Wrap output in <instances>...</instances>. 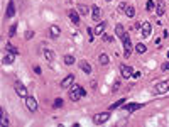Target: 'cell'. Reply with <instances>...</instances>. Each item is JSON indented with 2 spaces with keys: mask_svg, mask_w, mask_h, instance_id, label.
Masks as SVG:
<instances>
[{
  "mask_svg": "<svg viewBox=\"0 0 169 127\" xmlns=\"http://www.w3.org/2000/svg\"><path fill=\"white\" fill-rule=\"evenodd\" d=\"M162 71H169V61H166V63H162Z\"/></svg>",
  "mask_w": 169,
  "mask_h": 127,
  "instance_id": "cell-34",
  "label": "cell"
},
{
  "mask_svg": "<svg viewBox=\"0 0 169 127\" xmlns=\"http://www.w3.org/2000/svg\"><path fill=\"white\" fill-rule=\"evenodd\" d=\"M63 107V98H56L54 100V108H61Z\"/></svg>",
  "mask_w": 169,
  "mask_h": 127,
  "instance_id": "cell-31",
  "label": "cell"
},
{
  "mask_svg": "<svg viewBox=\"0 0 169 127\" xmlns=\"http://www.w3.org/2000/svg\"><path fill=\"white\" fill-rule=\"evenodd\" d=\"M145 9H147V10H154V9H155V2H154V0H147Z\"/></svg>",
  "mask_w": 169,
  "mask_h": 127,
  "instance_id": "cell-28",
  "label": "cell"
},
{
  "mask_svg": "<svg viewBox=\"0 0 169 127\" xmlns=\"http://www.w3.org/2000/svg\"><path fill=\"white\" fill-rule=\"evenodd\" d=\"M125 7H127V4L122 2V4H118V10H125Z\"/></svg>",
  "mask_w": 169,
  "mask_h": 127,
  "instance_id": "cell-35",
  "label": "cell"
},
{
  "mask_svg": "<svg viewBox=\"0 0 169 127\" xmlns=\"http://www.w3.org/2000/svg\"><path fill=\"white\" fill-rule=\"evenodd\" d=\"M78 12H80V15H86L88 14V7L85 5V4H78V9H76Z\"/></svg>",
  "mask_w": 169,
  "mask_h": 127,
  "instance_id": "cell-24",
  "label": "cell"
},
{
  "mask_svg": "<svg viewBox=\"0 0 169 127\" xmlns=\"http://www.w3.org/2000/svg\"><path fill=\"white\" fill-rule=\"evenodd\" d=\"M85 95H86L85 88L80 87V85H73L71 90H69V100H71V102H78L80 98H83Z\"/></svg>",
  "mask_w": 169,
  "mask_h": 127,
  "instance_id": "cell-1",
  "label": "cell"
},
{
  "mask_svg": "<svg viewBox=\"0 0 169 127\" xmlns=\"http://www.w3.org/2000/svg\"><path fill=\"white\" fill-rule=\"evenodd\" d=\"M101 17V10H100V7L98 5H93L91 7V19L95 20V22H98Z\"/></svg>",
  "mask_w": 169,
  "mask_h": 127,
  "instance_id": "cell-12",
  "label": "cell"
},
{
  "mask_svg": "<svg viewBox=\"0 0 169 127\" xmlns=\"http://www.w3.org/2000/svg\"><path fill=\"white\" fill-rule=\"evenodd\" d=\"M123 32H125V31H123V26H122V24H117V26H115V34H117L118 37H122Z\"/></svg>",
  "mask_w": 169,
  "mask_h": 127,
  "instance_id": "cell-26",
  "label": "cell"
},
{
  "mask_svg": "<svg viewBox=\"0 0 169 127\" xmlns=\"http://www.w3.org/2000/svg\"><path fill=\"white\" fill-rule=\"evenodd\" d=\"M123 102H125V98H122V100H118V102H115V103H112V105H110V110H113V108L122 107V105H123Z\"/></svg>",
  "mask_w": 169,
  "mask_h": 127,
  "instance_id": "cell-27",
  "label": "cell"
},
{
  "mask_svg": "<svg viewBox=\"0 0 169 127\" xmlns=\"http://www.w3.org/2000/svg\"><path fill=\"white\" fill-rule=\"evenodd\" d=\"M123 12L127 14V17H130V19H134V15H135V9L132 5H127L125 7V10H123Z\"/></svg>",
  "mask_w": 169,
  "mask_h": 127,
  "instance_id": "cell-20",
  "label": "cell"
},
{
  "mask_svg": "<svg viewBox=\"0 0 169 127\" xmlns=\"http://www.w3.org/2000/svg\"><path fill=\"white\" fill-rule=\"evenodd\" d=\"M108 119H110V114H108V112H100V114H95V115H93V122L96 124V126L105 124Z\"/></svg>",
  "mask_w": 169,
  "mask_h": 127,
  "instance_id": "cell-4",
  "label": "cell"
},
{
  "mask_svg": "<svg viewBox=\"0 0 169 127\" xmlns=\"http://www.w3.org/2000/svg\"><path fill=\"white\" fill-rule=\"evenodd\" d=\"M152 32V26H150V22H142L140 24V34L144 37H149Z\"/></svg>",
  "mask_w": 169,
  "mask_h": 127,
  "instance_id": "cell-6",
  "label": "cell"
},
{
  "mask_svg": "<svg viewBox=\"0 0 169 127\" xmlns=\"http://www.w3.org/2000/svg\"><path fill=\"white\" fill-rule=\"evenodd\" d=\"M168 90H169V85H168Z\"/></svg>",
  "mask_w": 169,
  "mask_h": 127,
  "instance_id": "cell-39",
  "label": "cell"
},
{
  "mask_svg": "<svg viewBox=\"0 0 169 127\" xmlns=\"http://www.w3.org/2000/svg\"><path fill=\"white\" fill-rule=\"evenodd\" d=\"M169 81H161V83H155L154 85V93H164L168 90Z\"/></svg>",
  "mask_w": 169,
  "mask_h": 127,
  "instance_id": "cell-9",
  "label": "cell"
},
{
  "mask_svg": "<svg viewBox=\"0 0 169 127\" xmlns=\"http://www.w3.org/2000/svg\"><path fill=\"white\" fill-rule=\"evenodd\" d=\"M32 36H34V32H32V31H29V32H27V39H31Z\"/></svg>",
  "mask_w": 169,
  "mask_h": 127,
  "instance_id": "cell-37",
  "label": "cell"
},
{
  "mask_svg": "<svg viewBox=\"0 0 169 127\" xmlns=\"http://www.w3.org/2000/svg\"><path fill=\"white\" fill-rule=\"evenodd\" d=\"M120 73H122V76H123V78H130L134 71H132V68L127 66V65H120Z\"/></svg>",
  "mask_w": 169,
  "mask_h": 127,
  "instance_id": "cell-11",
  "label": "cell"
},
{
  "mask_svg": "<svg viewBox=\"0 0 169 127\" xmlns=\"http://www.w3.org/2000/svg\"><path fill=\"white\" fill-rule=\"evenodd\" d=\"M68 17H69V19H71V22H73V24H76V26L81 22L80 12H78V10H73V9H71V10H68Z\"/></svg>",
  "mask_w": 169,
  "mask_h": 127,
  "instance_id": "cell-7",
  "label": "cell"
},
{
  "mask_svg": "<svg viewBox=\"0 0 169 127\" xmlns=\"http://www.w3.org/2000/svg\"><path fill=\"white\" fill-rule=\"evenodd\" d=\"M107 2H112V0H107Z\"/></svg>",
  "mask_w": 169,
  "mask_h": 127,
  "instance_id": "cell-38",
  "label": "cell"
},
{
  "mask_svg": "<svg viewBox=\"0 0 169 127\" xmlns=\"http://www.w3.org/2000/svg\"><path fill=\"white\" fill-rule=\"evenodd\" d=\"M14 58H15V54L14 53H9V54H5V56H4V65H12L14 63Z\"/></svg>",
  "mask_w": 169,
  "mask_h": 127,
  "instance_id": "cell-18",
  "label": "cell"
},
{
  "mask_svg": "<svg viewBox=\"0 0 169 127\" xmlns=\"http://www.w3.org/2000/svg\"><path fill=\"white\" fill-rule=\"evenodd\" d=\"M88 37H90V41H93L95 39V29H91V27H88Z\"/></svg>",
  "mask_w": 169,
  "mask_h": 127,
  "instance_id": "cell-29",
  "label": "cell"
},
{
  "mask_svg": "<svg viewBox=\"0 0 169 127\" xmlns=\"http://www.w3.org/2000/svg\"><path fill=\"white\" fill-rule=\"evenodd\" d=\"M14 90H15V93L19 95L20 98H26L27 97V88L24 87L22 81H15V83H14Z\"/></svg>",
  "mask_w": 169,
  "mask_h": 127,
  "instance_id": "cell-3",
  "label": "cell"
},
{
  "mask_svg": "<svg viewBox=\"0 0 169 127\" xmlns=\"http://www.w3.org/2000/svg\"><path fill=\"white\" fill-rule=\"evenodd\" d=\"M7 49H9L10 53H14V54H17V53H19V51H17V49H15V47L12 46V44H7Z\"/></svg>",
  "mask_w": 169,
  "mask_h": 127,
  "instance_id": "cell-32",
  "label": "cell"
},
{
  "mask_svg": "<svg viewBox=\"0 0 169 127\" xmlns=\"http://www.w3.org/2000/svg\"><path fill=\"white\" fill-rule=\"evenodd\" d=\"M34 73H36V75H41V66H34Z\"/></svg>",
  "mask_w": 169,
  "mask_h": 127,
  "instance_id": "cell-36",
  "label": "cell"
},
{
  "mask_svg": "<svg viewBox=\"0 0 169 127\" xmlns=\"http://www.w3.org/2000/svg\"><path fill=\"white\" fill-rule=\"evenodd\" d=\"M44 58L51 63V61L56 60V53H54L53 49H47V47H46V49H44Z\"/></svg>",
  "mask_w": 169,
  "mask_h": 127,
  "instance_id": "cell-16",
  "label": "cell"
},
{
  "mask_svg": "<svg viewBox=\"0 0 169 127\" xmlns=\"http://www.w3.org/2000/svg\"><path fill=\"white\" fill-rule=\"evenodd\" d=\"M14 14H15V7H14V4L10 2V4H9V7H7V17H9V19H12Z\"/></svg>",
  "mask_w": 169,
  "mask_h": 127,
  "instance_id": "cell-22",
  "label": "cell"
},
{
  "mask_svg": "<svg viewBox=\"0 0 169 127\" xmlns=\"http://www.w3.org/2000/svg\"><path fill=\"white\" fill-rule=\"evenodd\" d=\"M122 87V83H120V81H118V80H117V81H115V83H113V88H112V90H113V92H117V90H118V88H120Z\"/></svg>",
  "mask_w": 169,
  "mask_h": 127,
  "instance_id": "cell-33",
  "label": "cell"
},
{
  "mask_svg": "<svg viewBox=\"0 0 169 127\" xmlns=\"http://www.w3.org/2000/svg\"><path fill=\"white\" fill-rule=\"evenodd\" d=\"M145 49H147V46L144 44V42H139V44H135V51L139 54H144L145 53Z\"/></svg>",
  "mask_w": 169,
  "mask_h": 127,
  "instance_id": "cell-23",
  "label": "cell"
},
{
  "mask_svg": "<svg viewBox=\"0 0 169 127\" xmlns=\"http://www.w3.org/2000/svg\"><path fill=\"white\" fill-rule=\"evenodd\" d=\"M15 31H17V24H12V27L9 29V36H10V37L15 36Z\"/></svg>",
  "mask_w": 169,
  "mask_h": 127,
  "instance_id": "cell-30",
  "label": "cell"
},
{
  "mask_svg": "<svg viewBox=\"0 0 169 127\" xmlns=\"http://www.w3.org/2000/svg\"><path fill=\"white\" fill-rule=\"evenodd\" d=\"M80 68L81 70H83V71H85V73H91V66H90V65H88L86 61H80Z\"/></svg>",
  "mask_w": 169,
  "mask_h": 127,
  "instance_id": "cell-19",
  "label": "cell"
},
{
  "mask_svg": "<svg viewBox=\"0 0 169 127\" xmlns=\"http://www.w3.org/2000/svg\"><path fill=\"white\" fill-rule=\"evenodd\" d=\"M59 34H61V29L58 26H51V27H49V36H51L53 39L59 37Z\"/></svg>",
  "mask_w": 169,
  "mask_h": 127,
  "instance_id": "cell-15",
  "label": "cell"
},
{
  "mask_svg": "<svg viewBox=\"0 0 169 127\" xmlns=\"http://www.w3.org/2000/svg\"><path fill=\"white\" fill-rule=\"evenodd\" d=\"M120 39H122V42H123V47H125V58H128L130 53H132V41H130V36H128L127 32H123V36H122Z\"/></svg>",
  "mask_w": 169,
  "mask_h": 127,
  "instance_id": "cell-2",
  "label": "cell"
},
{
  "mask_svg": "<svg viewBox=\"0 0 169 127\" xmlns=\"http://www.w3.org/2000/svg\"><path fill=\"white\" fill-rule=\"evenodd\" d=\"M26 105L31 112H36V110H37V100H36L34 97H29V95H27L26 97Z\"/></svg>",
  "mask_w": 169,
  "mask_h": 127,
  "instance_id": "cell-5",
  "label": "cell"
},
{
  "mask_svg": "<svg viewBox=\"0 0 169 127\" xmlns=\"http://www.w3.org/2000/svg\"><path fill=\"white\" fill-rule=\"evenodd\" d=\"M123 108H125V110H128V112H134V110L142 108V103H127V105H123Z\"/></svg>",
  "mask_w": 169,
  "mask_h": 127,
  "instance_id": "cell-17",
  "label": "cell"
},
{
  "mask_svg": "<svg viewBox=\"0 0 169 127\" xmlns=\"http://www.w3.org/2000/svg\"><path fill=\"white\" fill-rule=\"evenodd\" d=\"M73 83H74V75H68L61 81V88H69V87H73Z\"/></svg>",
  "mask_w": 169,
  "mask_h": 127,
  "instance_id": "cell-8",
  "label": "cell"
},
{
  "mask_svg": "<svg viewBox=\"0 0 169 127\" xmlns=\"http://www.w3.org/2000/svg\"><path fill=\"white\" fill-rule=\"evenodd\" d=\"M98 61H100V65H108V63H110V58H108V54L101 53L100 56H98Z\"/></svg>",
  "mask_w": 169,
  "mask_h": 127,
  "instance_id": "cell-21",
  "label": "cell"
},
{
  "mask_svg": "<svg viewBox=\"0 0 169 127\" xmlns=\"http://www.w3.org/2000/svg\"><path fill=\"white\" fill-rule=\"evenodd\" d=\"M0 124L4 127H9L10 126V122H9V119H7V114H5V108H2L0 110Z\"/></svg>",
  "mask_w": 169,
  "mask_h": 127,
  "instance_id": "cell-13",
  "label": "cell"
},
{
  "mask_svg": "<svg viewBox=\"0 0 169 127\" xmlns=\"http://www.w3.org/2000/svg\"><path fill=\"white\" fill-rule=\"evenodd\" d=\"M164 12H166V2H164V0H159V2L155 4V14H157V17H161Z\"/></svg>",
  "mask_w": 169,
  "mask_h": 127,
  "instance_id": "cell-10",
  "label": "cell"
},
{
  "mask_svg": "<svg viewBox=\"0 0 169 127\" xmlns=\"http://www.w3.org/2000/svg\"><path fill=\"white\" fill-rule=\"evenodd\" d=\"M74 60H76V58H74L73 54H66V56L63 58V61H64L66 65H74Z\"/></svg>",
  "mask_w": 169,
  "mask_h": 127,
  "instance_id": "cell-25",
  "label": "cell"
},
{
  "mask_svg": "<svg viewBox=\"0 0 169 127\" xmlns=\"http://www.w3.org/2000/svg\"><path fill=\"white\" fill-rule=\"evenodd\" d=\"M105 27H107V22H100L95 27V36H103L105 34Z\"/></svg>",
  "mask_w": 169,
  "mask_h": 127,
  "instance_id": "cell-14",
  "label": "cell"
}]
</instances>
